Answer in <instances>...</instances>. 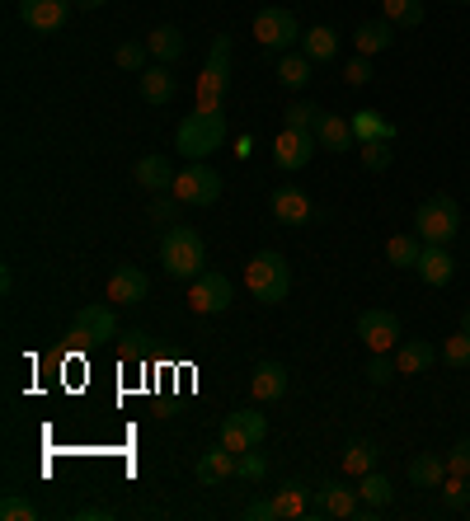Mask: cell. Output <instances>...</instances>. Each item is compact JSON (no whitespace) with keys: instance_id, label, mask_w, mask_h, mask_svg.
Wrapping results in <instances>:
<instances>
[{"instance_id":"1","label":"cell","mask_w":470,"mask_h":521,"mask_svg":"<svg viewBox=\"0 0 470 521\" xmlns=\"http://www.w3.org/2000/svg\"><path fill=\"white\" fill-rule=\"evenodd\" d=\"M174 146L188 160H207L212 151H221L226 146V113H221V104L193 108L184 123H179V132H174Z\"/></svg>"},{"instance_id":"2","label":"cell","mask_w":470,"mask_h":521,"mask_svg":"<svg viewBox=\"0 0 470 521\" xmlns=\"http://www.w3.org/2000/svg\"><path fill=\"white\" fill-rule=\"evenodd\" d=\"M245 282H250L254 301L264 306H282L292 296V263L282 259L278 249H259L250 263H245Z\"/></svg>"},{"instance_id":"3","label":"cell","mask_w":470,"mask_h":521,"mask_svg":"<svg viewBox=\"0 0 470 521\" xmlns=\"http://www.w3.org/2000/svg\"><path fill=\"white\" fill-rule=\"evenodd\" d=\"M160 263H165V273H170V277L193 282V277L207 268L203 235H198L193 226H170V230H165V240H160Z\"/></svg>"},{"instance_id":"4","label":"cell","mask_w":470,"mask_h":521,"mask_svg":"<svg viewBox=\"0 0 470 521\" xmlns=\"http://www.w3.org/2000/svg\"><path fill=\"white\" fill-rule=\"evenodd\" d=\"M456 230H461V207H456V198L433 193V198L419 202V212H414V235H419L423 245H452Z\"/></svg>"},{"instance_id":"5","label":"cell","mask_w":470,"mask_h":521,"mask_svg":"<svg viewBox=\"0 0 470 521\" xmlns=\"http://www.w3.org/2000/svg\"><path fill=\"white\" fill-rule=\"evenodd\" d=\"M301 24L292 10H282V5H264L259 15H254V38L268 47V52H297L301 47Z\"/></svg>"},{"instance_id":"6","label":"cell","mask_w":470,"mask_h":521,"mask_svg":"<svg viewBox=\"0 0 470 521\" xmlns=\"http://www.w3.org/2000/svg\"><path fill=\"white\" fill-rule=\"evenodd\" d=\"M170 193L184 202V207H212V202L221 198V174L212 165H203V160H193L188 169H179V179H174Z\"/></svg>"},{"instance_id":"7","label":"cell","mask_w":470,"mask_h":521,"mask_svg":"<svg viewBox=\"0 0 470 521\" xmlns=\"http://www.w3.org/2000/svg\"><path fill=\"white\" fill-rule=\"evenodd\" d=\"M231 301H235V287L226 273L203 268V273L188 282V306L198 310V315H221V310H231Z\"/></svg>"},{"instance_id":"8","label":"cell","mask_w":470,"mask_h":521,"mask_svg":"<svg viewBox=\"0 0 470 521\" xmlns=\"http://www.w3.org/2000/svg\"><path fill=\"white\" fill-rule=\"evenodd\" d=\"M226 85H231V38L217 33V43L207 52L203 76H198V104H221Z\"/></svg>"},{"instance_id":"9","label":"cell","mask_w":470,"mask_h":521,"mask_svg":"<svg viewBox=\"0 0 470 521\" xmlns=\"http://www.w3.org/2000/svg\"><path fill=\"white\" fill-rule=\"evenodd\" d=\"M315 151H320V137H315L311 127H282L278 141H273V165L292 174V169L311 165Z\"/></svg>"},{"instance_id":"10","label":"cell","mask_w":470,"mask_h":521,"mask_svg":"<svg viewBox=\"0 0 470 521\" xmlns=\"http://www.w3.org/2000/svg\"><path fill=\"white\" fill-rule=\"evenodd\" d=\"M358 338L372 348V353H395V348L405 343L395 310H362L358 315Z\"/></svg>"},{"instance_id":"11","label":"cell","mask_w":470,"mask_h":521,"mask_svg":"<svg viewBox=\"0 0 470 521\" xmlns=\"http://www.w3.org/2000/svg\"><path fill=\"white\" fill-rule=\"evenodd\" d=\"M113 334H118V315H113V306H85L76 315V324H71V343H76V348L109 343Z\"/></svg>"},{"instance_id":"12","label":"cell","mask_w":470,"mask_h":521,"mask_svg":"<svg viewBox=\"0 0 470 521\" xmlns=\"http://www.w3.org/2000/svg\"><path fill=\"white\" fill-rule=\"evenodd\" d=\"M358 512H362L358 489H348V484H339V479H329V484L315 489V503H311L306 517H358Z\"/></svg>"},{"instance_id":"13","label":"cell","mask_w":470,"mask_h":521,"mask_svg":"<svg viewBox=\"0 0 470 521\" xmlns=\"http://www.w3.org/2000/svg\"><path fill=\"white\" fill-rule=\"evenodd\" d=\"M71 5H76V0H19V19H24L33 33H57V29H66Z\"/></svg>"},{"instance_id":"14","label":"cell","mask_w":470,"mask_h":521,"mask_svg":"<svg viewBox=\"0 0 470 521\" xmlns=\"http://www.w3.org/2000/svg\"><path fill=\"white\" fill-rule=\"evenodd\" d=\"M146 292H151V277L141 273V268H132V263L113 268V277H109V301L113 306H137Z\"/></svg>"},{"instance_id":"15","label":"cell","mask_w":470,"mask_h":521,"mask_svg":"<svg viewBox=\"0 0 470 521\" xmlns=\"http://www.w3.org/2000/svg\"><path fill=\"white\" fill-rule=\"evenodd\" d=\"M438 357H442V348H433L428 338H405V343L395 348V367H400V376H423Z\"/></svg>"},{"instance_id":"16","label":"cell","mask_w":470,"mask_h":521,"mask_svg":"<svg viewBox=\"0 0 470 521\" xmlns=\"http://www.w3.org/2000/svg\"><path fill=\"white\" fill-rule=\"evenodd\" d=\"M174 90H179V80H174V71L165 62H151L141 71V99L151 108H165L174 99Z\"/></svg>"},{"instance_id":"17","label":"cell","mask_w":470,"mask_h":521,"mask_svg":"<svg viewBox=\"0 0 470 521\" xmlns=\"http://www.w3.org/2000/svg\"><path fill=\"white\" fill-rule=\"evenodd\" d=\"M193 475H198V484H207V489H217V484H226V479L235 475V451H226V446H212V451H203L198 456V465H193Z\"/></svg>"},{"instance_id":"18","label":"cell","mask_w":470,"mask_h":521,"mask_svg":"<svg viewBox=\"0 0 470 521\" xmlns=\"http://www.w3.org/2000/svg\"><path fill=\"white\" fill-rule=\"evenodd\" d=\"M414 273L428 282V287H447L456 277V259L447 254V245H423V254H419V268Z\"/></svg>"},{"instance_id":"19","label":"cell","mask_w":470,"mask_h":521,"mask_svg":"<svg viewBox=\"0 0 470 521\" xmlns=\"http://www.w3.org/2000/svg\"><path fill=\"white\" fill-rule=\"evenodd\" d=\"M353 43H358V57H376V52L395 47V24L386 15H381V19H362L358 33H353Z\"/></svg>"},{"instance_id":"20","label":"cell","mask_w":470,"mask_h":521,"mask_svg":"<svg viewBox=\"0 0 470 521\" xmlns=\"http://www.w3.org/2000/svg\"><path fill=\"white\" fill-rule=\"evenodd\" d=\"M174 165H170V155H141L137 160V184L146 188V193H170L174 188Z\"/></svg>"},{"instance_id":"21","label":"cell","mask_w":470,"mask_h":521,"mask_svg":"<svg viewBox=\"0 0 470 521\" xmlns=\"http://www.w3.org/2000/svg\"><path fill=\"white\" fill-rule=\"evenodd\" d=\"M250 390H254V399H259V404H273V399H282V395H287V367H282V362H259V367H254V376H250Z\"/></svg>"},{"instance_id":"22","label":"cell","mask_w":470,"mask_h":521,"mask_svg":"<svg viewBox=\"0 0 470 521\" xmlns=\"http://www.w3.org/2000/svg\"><path fill=\"white\" fill-rule=\"evenodd\" d=\"M315 137H320V146H325L329 155L353 151V146H358V137H353V123H348V118H339V113H325V118L315 123Z\"/></svg>"},{"instance_id":"23","label":"cell","mask_w":470,"mask_h":521,"mask_svg":"<svg viewBox=\"0 0 470 521\" xmlns=\"http://www.w3.org/2000/svg\"><path fill=\"white\" fill-rule=\"evenodd\" d=\"M447 475H452V470H447V456L419 451V456L409 460V484H414V489H442V479Z\"/></svg>"},{"instance_id":"24","label":"cell","mask_w":470,"mask_h":521,"mask_svg":"<svg viewBox=\"0 0 470 521\" xmlns=\"http://www.w3.org/2000/svg\"><path fill=\"white\" fill-rule=\"evenodd\" d=\"M273 216H278L282 226H306L311 221V198L301 188H278L273 193Z\"/></svg>"},{"instance_id":"25","label":"cell","mask_w":470,"mask_h":521,"mask_svg":"<svg viewBox=\"0 0 470 521\" xmlns=\"http://www.w3.org/2000/svg\"><path fill=\"white\" fill-rule=\"evenodd\" d=\"M358 498L367 512H381V507H391L395 484L381 475V470H367V475H358Z\"/></svg>"},{"instance_id":"26","label":"cell","mask_w":470,"mask_h":521,"mask_svg":"<svg viewBox=\"0 0 470 521\" xmlns=\"http://www.w3.org/2000/svg\"><path fill=\"white\" fill-rule=\"evenodd\" d=\"M301 52H306L311 62H334V57H339V33L329 29V24H315V29L301 33Z\"/></svg>"},{"instance_id":"27","label":"cell","mask_w":470,"mask_h":521,"mask_svg":"<svg viewBox=\"0 0 470 521\" xmlns=\"http://www.w3.org/2000/svg\"><path fill=\"white\" fill-rule=\"evenodd\" d=\"M348 123H353V137H358V146H362V141H395V123H386L376 108H358Z\"/></svg>"},{"instance_id":"28","label":"cell","mask_w":470,"mask_h":521,"mask_svg":"<svg viewBox=\"0 0 470 521\" xmlns=\"http://www.w3.org/2000/svg\"><path fill=\"white\" fill-rule=\"evenodd\" d=\"M311 71H315V62L306 57V52H282V62H278V80L287 85V90H306L311 85Z\"/></svg>"},{"instance_id":"29","label":"cell","mask_w":470,"mask_h":521,"mask_svg":"<svg viewBox=\"0 0 470 521\" xmlns=\"http://www.w3.org/2000/svg\"><path fill=\"white\" fill-rule=\"evenodd\" d=\"M146 47H151V57L156 62H179L184 57V33L174 29V24H160V29H151V38H146Z\"/></svg>"},{"instance_id":"30","label":"cell","mask_w":470,"mask_h":521,"mask_svg":"<svg viewBox=\"0 0 470 521\" xmlns=\"http://www.w3.org/2000/svg\"><path fill=\"white\" fill-rule=\"evenodd\" d=\"M419 254H423V240L414 235V230L386 240V263H395V268H419Z\"/></svg>"},{"instance_id":"31","label":"cell","mask_w":470,"mask_h":521,"mask_svg":"<svg viewBox=\"0 0 470 521\" xmlns=\"http://www.w3.org/2000/svg\"><path fill=\"white\" fill-rule=\"evenodd\" d=\"M376 456H381V451H376V442H362V437H353V442L344 446V475H367V470H376Z\"/></svg>"},{"instance_id":"32","label":"cell","mask_w":470,"mask_h":521,"mask_svg":"<svg viewBox=\"0 0 470 521\" xmlns=\"http://www.w3.org/2000/svg\"><path fill=\"white\" fill-rule=\"evenodd\" d=\"M273 507H278V521H297L311 512V503H306V489L301 484H282L278 493H273Z\"/></svg>"},{"instance_id":"33","label":"cell","mask_w":470,"mask_h":521,"mask_svg":"<svg viewBox=\"0 0 470 521\" xmlns=\"http://www.w3.org/2000/svg\"><path fill=\"white\" fill-rule=\"evenodd\" d=\"M381 15L391 19L395 29H419L423 24V0H381Z\"/></svg>"},{"instance_id":"34","label":"cell","mask_w":470,"mask_h":521,"mask_svg":"<svg viewBox=\"0 0 470 521\" xmlns=\"http://www.w3.org/2000/svg\"><path fill=\"white\" fill-rule=\"evenodd\" d=\"M442 362L456 367V371L470 367V334H466V329H456L452 338H442Z\"/></svg>"},{"instance_id":"35","label":"cell","mask_w":470,"mask_h":521,"mask_svg":"<svg viewBox=\"0 0 470 521\" xmlns=\"http://www.w3.org/2000/svg\"><path fill=\"white\" fill-rule=\"evenodd\" d=\"M113 62L123 66V71H137V76H141V71L156 62V57H151V47H146V43H123L118 52H113Z\"/></svg>"},{"instance_id":"36","label":"cell","mask_w":470,"mask_h":521,"mask_svg":"<svg viewBox=\"0 0 470 521\" xmlns=\"http://www.w3.org/2000/svg\"><path fill=\"white\" fill-rule=\"evenodd\" d=\"M442 503L452 512H466L470 507V475H447L442 479Z\"/></svg>"},{"instance_id":"37","label":"cell","mask_w":470,"mask_h":521,"mask_svg":"<svg viewBox=\"0 0 470 521\" xmlns=\"http://www.w3.org/2000/svg\"><path fill=\"white\" fill-rule=\"evenodd\" d=\"M391 146H395V141H362V165L372 169V174H386L391 160H395Z\"/></svg>"},{"instance_id":"38","label":"cell","mask_w":470,"mask_h":521,"mask_svg":"<svg viewBox=\"0 0 470 521\" xmlns=\"http://www.w3.org/2000/svg\"><path fill=\"white\" fill-rule=\"evenodd\" d=\"M226 418H231L235 428L245 432V437H250L254 446H259V442L268 437V418H264V414H254V409H235V414H226Z\"/></svg>"},{"instance_id":"39","label":"cell","mask_w":470,"mask_h":521,"mask_svg":"<svg viewBox=\"0 0 470 521\" xmlns=\"http://www.w3.org/2000/svg\"><path fill=\"white\" fill-rule=\"evenodd\" d=\"M235 475L245 479V484H259V479L268 475V460L250 446V451H240V456H235Z\"/></svg>"},{"instance_id":"40","label":"cell","mask_w":470,"mask_h":521,"mask_svg":"<svg viewBox=\"0 0 470 521\" xmlns=\"http://www.w3.org/2000/svg\"><path fill=\"white\" fill-rule=\"evenodd\" d=\"M395 376H400L395 353H372V362H367V381H372V385H391Z\"/></svg>"},{"instance_id":"41","label":"cell","mask_w":470,"mask_h":521,"mask_svg":"<svg viewBox=\"0 0 470 521\" xmlns=\"http://www.w3.org/2000/svg\"><path fill=\"white\" fill-rule=\"evenodd\" d=\"M320 118H325V108L311 104V99H297V104L287 108V127H311V132H315Z\"/></svg>"},{"instance_id":"42","label":"cell","mask_w":470,"mask_h":521,"mask_svg":"<svg viewBox=\"0 0 470 521\" xmlns=\"http://www.w3.org/2000/svg\"><path fill=\"white\" fill-rule=\"evenodd\" d=\"M33 517H38V507H33L29 498H15V493H10V498L0 503V521H33Z\"/></svg>"},{"instance_id":"43","label":"cell","mask_w":470,"mask_h":521,"mask_svg":"<svg viewBox=\"0 0 470 521\" xmlns=\"http://www.w3.org/2000/svg\"><path fill=\"white\" fill-rule=\"evenodd\" d=\"M447 470H452V475H470V437H461V442L447 451Z\"/></svg>"},{"instance_id":"44","label":"cell","mask_w":470,"mask_h":521,"mask_svg":"<svg viewBox=\"0 0 470 521\" xmlns=\"http://www.w3.org/2000/svg\"><path fill=\"white\" fill-rule=\"evenodd\" d=\"M221 446H226V451H235V456H240V451H250V437H245V432L235 428L231 418H226V423H221Z\"/></svg>"},{"instance_id":"45","label":"cell","mask_w":470,"mask_h":521,"mask_svg":"<svg viewBox=\"0 0 470 521\" xmlns=\"http://www.w3.org/2000/svg\"><path fill=\"white\" fill-rule=\"evenodd\" d=\"M372 76H376V71H372V57H353V62L344 66V80H348V85H367Z\"/></svg>"},{"instance_id":"46","label":"cell","mask_w":470,"mask_h":521,"mask_svg":"<svg viewBox=\"0 0 470 521\" xmlns=\"http://www.w3.org/2000/svg\"><path fill=\"white\" fill-rule=\"evenodd\" d=\"M245 521H278L273 498H250V503H245Z\"/></svg>"},{"instance_id":"47","label":"cell","mask_w":470,"mask_h":521,"mask_svg":"<svg viewBox=\"0 0 470 521\" xmlns=\"http://www.w3.org/2000/svg\"><path fill=\"white\" fill-rule=\"evenodd\" d=\"M151 216H156V221H170V216H174V202H170V198H160L156 207H151Z\"/></svg>"},{"instance_id":"48","label":"cell","mask_w":470,"mask_h":521,"mask_svg":"<svg viewBox=\"0 0 470 521\" xmlns=\"http://www.w3.org/2000/svg\"><path fill=\"white\" fill-rule=\"evenodd\" d=\"M104 0H76V10H99Z\"/></svg>"},{"instance_id":"49","label":"cell","mask_w":470,"mask_h":521,"mask_svg":"<svg viewBox=\"0 0 470 521\" xmlns=\"http://www.w3.org/2000/svg\"><path fill=\"white\" fill-rule=\"evenodd\" d=\"M461 329H466V334H470V310H466V315H461Z\"/></svg>"},{"instance_id":"50","label":"cell","mask_w":470,"mask_h":521,"mask_svg":"<svg viewBox=\"0 0 470 521\" xmlns=\"http://www.w3.org/2000/svg\"><path fill=\"white\" fill-rule=\"evenodd\" d=\"M456 5H470V0H456Z\"/></svg>"}]
</instances>
